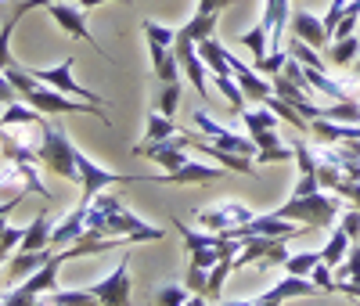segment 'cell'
<instances>
[{"label": "cell", "instance_id": "obj_1", "mask_svg": "<svg viewBox=\"0 0 360 306\" xmlns=\"http://www.w3.org/2000/svg\"><path fill=\"white\" fill-rule=\"evenodd\" d=\"M86 231H98L105 238H130V241H159V238H166L162 227L144 224L141 217H134V212L123 205L119 195H105V191L86 209Z\"/></svg>", "mask_w": 360, "mask_h": 306}, {"label": "cell", "instance_id": "obj_2", "mask_svg": "<svg viewBox=\"0 0 360 306\" xmlns=\"http://www.w3.org/2000/svg\"><path fill=\"white\" fill-rule=\"evenodd\" d=\"M76 144L69 141V130H62V122H51L44 119L40 127V141H37V159L44 170L58 173L62 180H72L79 184V170H76Z\"/></svg>", "mask_w": 360, "mask_h": 306}, {"label": "cell", "instance_id": "obj_3", "mask_svg": "<svg viewBox=\"0 0 360 306\" xmlns=\"http://www.w3.org/2000/svg\"><path fill=\"white\" fill-rule=\"evenodd\" d=\"M274 217L281 220H303V227H332L339 217V198L310 191V195H292L285 205L274 209Z\"/></svg>", "mask_w": 360, "mask_h": 306}, {"label": "cell", "instance_id": "obj_4", "mask_svg": "<svg viewBox=\"0 0 360 306\" xmlns=\"http://www.w3.org/2000/svg\"><path fill=\"white\" fill-rule=\"evenodd\" d=\"M76 170H79V188H83L86 202H94L105 188H112V184H148V177H123V173L101 170L94 159H86L83 151H76Z\"/></svg>", "mask_w": 360, "mask_h": 306}, {"label": "cell", "instance_id": "obj_5", "mask_svg": "<svg viewBox=\"0 0 360 306\" xmlns=\"http://www.w3.org/2000/svg\"><path fill=\"white\" fill-rule=\"evenodd\" d=\"M195 217H198V224H202L205 231L227 234V231H234V227H245V224L256 217V212H252L249 205H242V202H231V198H224V202H217V205H205V209H198Z\"/></svg>", "mask_w": 360, "mask_h": 306}, {"label": "cell", "instance_id": "obj_6", "mask_svg": "<svg viewBox=\"0 0 360 306\" xmlns=\"http://www.w3.org/2000/svg\"><path fill=\"white\" fill-rule=\"evenodd\" d=\"M191 119H195V127L205 134V141H209V144H217V148H224V151H234V155L256 159V151H259V148H256V141H252V137H238V134H231L227 127H220V122H217L213 115H209V112H202V108H198Z\"/></svg>", "mask_w": 360, "mask_h": 306}, {"label": "cell", "instance_id": "obj_7", "mask_svg": "<svg viewBox=\"0 0 360 306\" xmlns=\"http://www.w3.org/2000/svg\"><path fill=\"white\" fill-rule=\"evenodd\" d=\"M90 292L98 295L101 306H130V253H123V260L98 285H90Z\"/></svg>", "mask_w": 360, "mask_h": 306}, {"label": "cell", "instance_id": "obj_8", "mask_svg": "<svg viewBox=\"0 0 360 306\" xmlns=\"http://www.w3.org/2000/svg\"><path fill=\"white\" fill-rule=\"evenodd\" d=\"M72 65H76V61L65 58L62 65H51V69H29V72H33L40 83H47V87H54V90H62V94H72V98H79V101H86V105H105L101 94H94L90 87H79V83L72 79Z\"/></svg>", "mask_w": 360, "mask_h": 306}, {"label": "cell", "instance_id": "obj_9", "mask_svg": "<svg viewBox=\"0 0 360 306\" xmlns=\"http://www.w3.org/2000/svg\"><path fill=\"white\" fill-rule=\"evenodd\" d=\"M188 134H176V137H169V141H141L137 148H134V155H144V159H155L166 173H173V170H180L188 162Z\"/></svg>", "mask_w": 360, "mask_h": 306}, {"label": "cell", "instance_id": "obj_10", "mask_svg": "<svg viewBox=\"0 0 360 306\" xmlns=\"http://www.w3.org/2000/svg\"><path fill=\"white\" fill-rule=\"evenodd\" d=\"M242 241V253L234 256V270L238 267H249V263H256V260H263V263H285V238H266V234H249V238H238Z\"/></svg>", "mask_w": 360, "mask_h": 306}, {"label": "cell", "instance_id": "obj_11", "mask_svg": "<svg viewBox=\"0 0 360 306\" xmlns=\"http://www.w3.org/2000/svg\"><path fill=\"white\" fill-rule=\"evenodd\" d=\"M47 15H51L58 25H62L69 37L86 40V47H94V51H98V54L108 61V51H105V47L94 40V33H90V25H86V18H83V11H79V4L72 8V4H65V0H58V4H51V8H47Z\"/></svg>", "mask_w": 360, "mask_h": 306}, {"label": "cell", "instance_id": "obj_12", "mask_svg": "<svg viewBox=\"0 0 360 306\" xmlns=\"http://www.w3.org/2000/svg\"><path fill=\"white\" fill-rule=\"evenodd\" d=\"M321 288L310 281V278H281L274 288H266L263 295H256V299H245L242 306H281V302H288V299H303V295H317Z\"/></svg>", "mask_w": 360, "mask_h": 306}, {"label": "cell", "instance_id": "obj_13", "mask_svg": "<svg viewBox=\"0 0 360 306\" xmlns=\"http://www.w3.org/2000/svg\"><path fill=\"white\" fill-rule=\"evenodd\" d=\"M227 61H231V72H234L238 87L245 90V98H249V101H259V105H263V101H266L270 94H274V83H266V79H263V76H259L256 69H249V65H245L242 58L227 54Z\"/></svg>", "mask_w": 360, "mask_h": 306}, {"label": "cell", "instance_id": "obj_14", "mask_svg": "<svg viewBox=\"0 0 360 306\" xmlns=\"http://www.w3.org/2000/svg\"><path fill=\"white\" fill-rule=\"evenodd\" d=\"M86 209H90V202L79 198V205L69 212L62 224L54 227V234H51V249H69V245H76V241L86 234Z\"/></svg>", "mask_w": 360, "mask_h": 306}, {"label": "cell", "instance_id": "obj_15", "mask_svg": "<svg viewBox=\"0 0 360 306\" xmlns=\"http://www.w3.org/2000/svg\"><path fill=\"white\" fill-rule=\"evenodd\" d=\"M220 170L217 166H205V162H184L180 170L173 173H159V177H148V184H176V188H184V184H209V180H217Z\"/></svg>", "mask_w": 360, "mask_h": 306}, {"label": "cell", "instance_id": "obj_16", "mask_svg": "<svg viewBox=\"0 0 360 306\" xmlns=\"http://www.w3.org/2000/svg\"><path fill=\"white\" fill-rule=\"evenodd\" d=\"M292 37H299L310 47H328L332 44V37H328V29H324V18H317L310 11H292Z\"/></svg>", "mask_w": 360, "mask_h": 306}, {"label": "cell", "instance_id": "obj_17", "mask_svg": "<svg viewBox=\"0 0 360 306\" xmlns=\"http://www.w3.org/2000/svg\"><path fill=\"white\" fill-rule=\"evenodd\" d=\"M51 260H54L51 249H40V253H25V249H18V253L8 260V281H11V285H22L25 278H33V274H37L44 263H51Z\"/></svg>", "mask_w": 360, "mask_h": 306}, {"label": "cell", "instance_id": "obj_18", "mask_svg": "<svg viewBox=\"0 0 360 306\" xmlns=\"http://www.w3.org/2000/svg\"><path fill=\"white\" fill-rule=\"evenodd\" d=\"M184 134H188V130H184ZM188 144L202 148V155H213V159H217V162H224L227 170H238V173H245V177H252V173H256L252 159H245V155H234V151H224V148H217V144H209L205 137H195V134H188Z\"/></svg>", "mask_w": 360, "mask_h": 306}, {"label": "cell", "instance_id": "obj_19", "mask_svg": "<svg viewBox=\"0 0 360 306\" xmlns=\"http://www.w3.org/2000/svg\"><path fill=\"white\" fill-rule=\"evenodd\" d=\"M62 263H65V253H54V260L44 263L33 278H25L18 288H25L29 295H47V292H54V288H58V270H62Z\"/></svg>", "mask_w": 360, "mask_h": 306}, {"label": "cell", "instance_id": "obj_20", "mask_svg": "<svg viewBox=\"0 0 360 306\" xmlns=\"http://www.w3.org/2000/svg\"><path fill=\"white\" fill-rule=\"evenodd\" d=\"M51 234H54V224H51V217H47V212H37V217H33V224L25 227V238H22V245H18V249H25V253H40V249H51Z\"/></svg>", "mask_w": 360, "mask_h": 306}, {"label": "cell", "instance_id": "obj_21", "mask_svg": "<svg viewBox=\"0 0 360 306\" xmlns=\"http://www.w3.org/2000/svg\"><path fill=\"white\" fill-rule=\"evenodd\" d=\"M47 115L37 112V108H29L25 101H11L4 108V115H0V130H11V127H40Z\"/></svg>", "mask_w": 360, "mask_h": 306}, {"label": "cell", "instance_id": "obj_22", "mask_svg": "<svg viewBox=\"0 0 360 306\" xmlns=\"http://www.w3.org/2000/svg\"><path fill=\"white\" fill-rule=\"evenodd\" d=\"M40 306H101V302L90 288H69V292L54 288V292L40 295Z\"/></svg>", "mask_w": 360, "mask_h": 306}, {"label": "cell", "instance_id": "obj_23", "mask_svg": "<svg viewBox=\"0 0 360 306\" xmlns=\"http://www.w3.org/2000/svg\"><path fill=\"white\" fill-rule=\"evenodd\" d=\"M198 54H202V61L209 65V76H231V61H227V47H220L213 37H205L202 44H198Z\"/></svg>", "mask_w": 360, "mask_h": 306}, {"label": "cell", "instance_id": "obj_24", "mask_svg": "<svg viewBox=\"0 0 360 306\" xmlns=\"http://www.w3.org/2000/svg\"><path fill=\"white\" fill-rule=\"evenodd\" d=\"M353 245V238L346 234V227H335L332 234H328V241H324V249H321V260L328 263V267H342L346 263V249Z\"/></svg>", "mask_w": 360, "mask_h": 306}, {"label": "cell", "instance_id": "obj_25", "mask_svg": "<svg viewBox=\"0 0 360 306\" xmlns=\"http://www.w3.org/2000/svg\"><path fill=\"white\" fill-rule=\"evenodd\" d=\"M324 51H328V61H332V65L346 69V65H353V61L360 58V37L356 33L353 37H339V40L328 44Z\"/></svg>", "mask_w": 360, "mask_h": 306}, {"label": "cell", "instance_id": "obj_26", "mask_svg": "<svg viewBox=\"0 0 360 306\" xmlns=\"http://www.w3.org/2000/svg\"><path fill=\"white\" fill-rule=\"evenodd\" d=\"M213 29H217V15H205V11H195V18H188L184 25L176 29L180 37H188L195 44H202L205 37H213Z\"/></svg>", "mask_w": 360, "mask_h": 306}, {"label": "cell", "instance_id": "obj_27", "mask_svg": "<svg viewBox=\"0 0 360 306\" xmlns=\"http://www.w3.org/2000/svg\"><path fill=\"white\" fill-rule=\"evenodd\" d=\"M209 79H213V83H217V90H220V94H224V98L231 101V105H227L231 112H238V115L245 112L249 98H245V90L238 87V79H234V76H209Z\"/></svg>", "mask_w": 360, "mask_h": 306}, {"label": "cell", "instance_id": "obj_28", "mask_svg": "<svg viewBox=\"0 0 360 306\" xmlns=\"http://www.w3.org/2000/svg\"><path fill=\"white\" fill-rule=\"evenodd\" d=\"M176 134H184V130H180L169 115H162L159 108L148 112V141H169V137H176Z\"/></svg>", "mask_w": 360, "mask_h": 306}, {"label": "cell", "instance_id": "obj_29", "mask_svg": "<svg viewBox=\"0 0 360 306\" xmlns=\"http://www.w3.org/2000/svg\"><path fill=\"white\" fill-rule=\"evenodd\" d=\"M321 263V253L310 249V253H295V256H285V274H292V278H310V270Z\"/></svg>", "mask_w": 360, "mask_h": 306}, {"label": "cell", "instance_id": "obj_30", "mask_svg": "<svg viewBox=\"0 0 360 306\" xmlns=\"http://www.w3.org/2000/svg\"><path fill=\"white\" fill-rule=\"evenodd\" d=\"M242 119H245V130H249V137L252 134H259V130H278V112L274 108H256V112H242Z\"/></svg>", "mask_w": 360, "mask_h": 306}, {"label": "cell", "instance_id": "obj_31", "mask_svg": "<svg viewBox=\"0 0 360 306\" xmlns=\"http://www.w3.org/2000/svg\"><path fill=\"white\" fill-rule=\"evenodd\" d=\"M238 44L249 47V54H252V58H263V54H270V29L259 22L256 29H249V33L238 37Z\"/></svg>", "mask_w": 360, "mask_h": 306}, {"label": "cell", "instance_id": "obj_32", "mask_svg": "<svg viewBox=\"0 0 360 306\" xmlns=\"http://www.w3.org/2000/svg\"><path fill=\"white\" fill-rule=\"evenodd\" d=\"M18 11L4 22V25H0V72H8L11 65H15V61H11V33H15V25H18Z\"/></svg>", "mask_w": 360, "mask_h": 306}, {"label": "cell", "instance_id": "obj_33", "mask_svg": "<svg viewBox=\"0 0 360 306\" xmlns=\"http://www.w3.org/2000/svg\"><path fill=\"white\" fill-rule=\"evenodd\" d=\"M288 54L299 61V65H307V69H324V61H321V54H317V47H310V44H303L299 37H292V47H288Z\"/></svg>", "mask_w": 360, "mask_h": 306}, {"label": "cell", "instance_id": "obj_34", "mask_svg": "<svg viewBox=\"0 0 360 306\" xmlns=\"http://www.w3.org/2000/svg\"><path fill=\"white\" fill-rule=\"evenodd\" d=\"M263 105H266V108H274V112H278V115H281L285 122H292L295 130H307V119L299 115V112H295V108H292V105H288L285 98H278V94H270V98H266Z\"/></svg>", "mask_w": 360, "mask_h": 306}, {"label": "cell", "instance_id": "obj_35", "mask_svg": "<svg viewBox=\"0 0 360 306\" xmlns=\"http://www.w3.org/2000/svg\"><path fill=\"white\" fill-rule=\"evenodd\" d=\"M141 29H144L148 44H166V47L176 44V29H169V25H159V22H152V18H144Z\"/></svg>", "mask_w": 360, "mask_h": 306}, {"label": "cell", "instance_id": "obj_36", "mask_svg": "<svg viewBox=\"0 0 360 306\" xmlns=\"http://www.w3.org/2000/svg\"><path fill=\"white\" fill-rule=\"evenodd\" d=\"M285 61H288V47H281V51H270V54L256 58V72H263V76L274 79V76L285 69Z\"/></svg>", "mask_w": 360, "mask_h": 306}, {"label": "cell", "instance_id": "obj_37", "mask_svg": "<svg viewBox=\"0 0 360 306\" xmlns=\"http://www.w3.org/2000/svg\"><path fill=\"white\" fill-rule=\"evenodd\" d=\"M191 299V288L188 285H162L155 292V306H184Z\"/></svg>", "mask_w": 360, "mask_h": 306}, {"label": "cell", "instance_id": "obj_38", "mask_svg": "<svg viewBox=\"0 0 360 306\" xmlns=\"http://www.w3.org/2000/svg\"><path fill=\"white\" fill-rule=\"evenodd\" d=\"M335 278L360 285V241H353V245H349V256H346V263H342V267H335Z\"/></svg>", "mask_w": 360, "mask_h": 306}, {"label": "cell", "instance_id": "obj_39", "mask_svg": "<svg viewBox=\"0 0 360 306\" xmlns=\"http://www.w3.org/2000/svg\"><path fill=\"white\" fill-rule=\"evenodd\" d=\"M324 119H332V122H360V105L349 98V101H339L332 108H324Z\"/></svg>", "mask_w": 360, "mask_h": 306}, {"label": "cell", "instance_id": "obj_40", "mask_svg": "<svg viewBox=\"0 0 360 306\" xmlns=\"http://www.w3.org/2000/svg\"><path fill=\"white\" fill-rule=\"evenodd\" d=\"M231 270H234V260H220L213 270H209V299H217L224 292V281H227Z\"/></svg>", "mask_w": 360, "mask_h": 306}, {"label": "cell", "instance_id": "obj_41", "mask_svg": "<svg viewBox=\"0 0 360 306\" xmlns=\"http://www.w3.org/2000/svg\"><path fill=\"white\" fill-rule=\"evenodd\" d=\"M176 101H180V79H173V83H162V94H159V112L173 119V112H176Z\"/></svg>", "mask_w": 360, "mask_h": 306}, {"label": "cell", "instance_id": "obj_42", "mask_svg": "<svg viewBox=\"0 0 360 306\" xmlns=\"http://www.w3.org/2000/svg\"><path fill=\"white\" fill-rule=\"evenodd\" d=\"M310 281H314L321 292H335V270H332V267H328V263L321 260V263L310 270Z\"/></svg>", "mask_w": 360, "mask_h": 306}, {"label": "cell", "instance_id": "obj_43", "mask_svg": "<svg viewBox=\"0 0 360 306\" xmlns=\"http://www.w3.org/2000/svg\"><path fill=\"white\" fill-rule=\"evenodd\" d=\"M184 285L191 288V292H198V295H209V270L205 267H188V278H184Z\"/></svg>", "mask_w": 360, "mask_h": 306}, {"label": "cell", "instance_id": "obj_44", "mask_svg": "<svg viewBox=\"0 0 360 306\" xmlns=\"http://www.w3.org/2000/svg\"><path fill=\"white\" fill-rule=\"evenodd\" d=\"M252 141H256L259 151H278V148H285L281 137H278L274 130H259V134H252ZM259 151H256V155H259Z\"/></svg>", "mask_w": 360, "mask_h": 306}, {"label": "cell", "instance_id": "obj_45", "mask_svg": "<svg viewBox=\"0 0 360 306\" xmlns=\"http://www.w3.org/2000/svg\"><path fill=\"white\" fill-rule=\"evenodd\" d=\"M22 238H25V227H8L4 234H0V249L11 253L15 245H22Z\"/></svg>", "mask_w": 360, "mask_h": 306}, {"label": "cell", "instance_id": "obj_46", "mask_svg": "<svg viewBox=\"0 0 360 306\" xmlns=\"http://www.w3.org/2000/svg\"><path fill=\"white\" fill-rule=\"evenodd\" d=\"M342 227L353 241H360V209H346V217H342Z\"/></svg>", "mask_w": 360, "mask_h": 306}, {"label": "cell", "instance_id": "obj_47", "mask_svg": "<svg viewBox=\"0 0 360 306\" xmlns=\"http://www.w3.org/2000/svg\"><path fill=\"white\" fill-rule=\"evenodd\" d=\"M11 101H18V90L11 87V79L0 72V105H11Z\"/></svg>", "mask_w": 360, "mask_h": 306}, {"label": "cell", "instance_id": "obj_48", "mask_svg": "<svg viewBox=\"0 0 360 306\" xmlns=\"http://www.w3.org/2000/svg\"><path fill=\"white\" fill-rule=\"evenodd\" d=\"M234 0H198V11H205V15H220L224 8H231Z\"/></svg>", "mask_w": 360, "mask_h": 306}, {"label": "cell", "instance_id": "obj_49", "mask_svg": "<svg viewBox=\"0 0 360 306\" xmlns=\"http://www.w3.org/2000/svg\"><path fill=\"white\" fill-rule=\"evenodd\" d=\"M76 4L90 11V8H98V4H112V0H76ZM115 4H127V0H115Z\"/></svg>", "mask_w": 360, "mask_h": 306}, {"label": "cell", "instance_id": "obj_50", "mask_svg": "<svg viewBox=\"0 0 360 306\" xmlns=\"http://www.w3.org/2000/svg\"><path fill=\"white\" fill-rule=\"evenodd\" d=\"M184 306H209V295H198V292H191V299H188Z\"/></svg>", "mask_w": 360, "mask_h": 306}, {"label": "cell", "instance_id": "obj_51", "mask_svg": "<svg viewBox=\"0 0 360 306\" xmlns=\"http://www.w3.org/2000/svg\"><path fill=\"white\" fill-rule=\"evenodd\" d=\"M353 79H360V58L353 61Z\"/></svg>", "mask_w": 360, "mask_h": 306}, {"label": "cell", "instance_id": "obj_52", "mask_svg": "<svg viewBox=\"0 0 360 306\" xmlns=\"http://www.w3.org/2000/svg\"><path fill=\"white\" fill-rule=\"evenodd\" d=\"M4 260H8V253H4V249H0V267H4Z\"/></svg>", "mask_w": 360, "mask_h": 306}, {"label": "cell", "instance_id": "obj_53", "mask_svg": "<svg viewBox=\"0 0 360 306\" xmlns=\"http://www.w3.org/2000/svg\"><path fill=\"white\" fill-rule=\"evenodd\" d=\"M356 306H360V302H356Z\"/></svg>", "mask_w": 360, "mask_h": 306}]
</instances>
